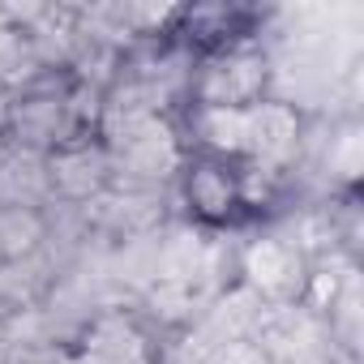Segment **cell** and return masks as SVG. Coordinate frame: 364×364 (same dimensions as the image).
<instances>
[{
    "label": "cell",
    "mask_w": 364,
    "mask_h": 364,
    "mask_svg": "<svg viewBox=\"0 0 364 364\" xmlns=\"http://www.w3.org/2000/svg\"><path fill=\"white\" fill-rule=\"evenodd\" d=\"M103 150L112 159V185L163 189L180 171V141L163 116L150 112H103Z\"/></svg>",
    "instance_id": "6da1fadb"
},
{
    "label": "cell",
    "mask_w": 364,
    "mask_h": 364,
    "mask_svg": "<svg viewBox=\"0 0 364 364\" xmlns=\"http://www.w3.org/2000/svg\"><path fill=\"white\" fill-rule=\"evenodd\" d=\"M240 270L249 274V291H257L266 304H296V291L304 287V270H309V262H304V253L287 240V236H266V240H257L249 253H245V262H240Z\"/></svg>",
    "instance_id": "7a4b0ae2"
},
{
    "label": "cell",
    "mask_w": 364,
    "mask_h": 364,
    "mask_svg": "<svg viewBox=\"0 0 364 364\" xmlns=\"http://www.w3.org/2000/svg\"><path fill=\"white\" fill-rule=\"evenodd\" d=\"M270 86V60L253 48H232L202 73V103L206 107H249L262 103V90Z\"/></svg>",
    "instance_id": "3957f363"
},
{
    "label": "cell",
    "mask_w": 364,
    "mask_h": 364,
    "mask_svg": "<svg viewBox=\"0 0 364 364\" xmlns=\"http://www.w3.org/2000/svg\"><path fill=\"white\" fill-rule=\"evenodd\" d=\"M48 171H52V198L73 202V206L95 202L112 185V159H107L103 141H90V137L48 154Z\"/></svg>",
    "instance_id": "277c9868"
},
{
    "label": "cell",
    "mask_w": 364,
    "mask_h": 364,
    "mask_svg": "<svg viewBox=\"0 0 364 364\" xmlns=\"http://www.w3.org/2000/svg\"><path fill=\"white\" fill-rule=\"evenodd\" d=\"M73 364H150V343L133 317L107 309L82 330V347L73 351Z\"/></svg>",
    "instance_id": "5b68a950"
},
{
    "label": "cell",
    "mask_w": 364,
    "mask_h": 364,
    "mask_svg": "<svg viewBox=\"0 0 364 364\" xmlns=\"http://www.w3.org/2000/svg\"><path fill=\"white\" fill-rule=\"evenodd\" d=\"M52 202V171L48 154L0 141V206L18 210H43Z\"/></svg>",
    "instance_id": "8992f818"
},
{
    "label": "cell",
    "mask_w": 364,
    "mask_h": 364,
    "mask_svg": "<svg viewBox=\"0 0 364 364\" xmlns=\"http://www.w3.org/2000/svg\"><path fill=\"white\" fill-rule=\"evenodd\" d=\"M185 202L206 219H223L240 202V180L228 176L219 163H193L185 171Z\"/></svg>",
    "instance_id": "52a82bcc"
},
{
    "label": "cell",
    "mask_w": 364,
    "mask_h": 364,
    "mask_svg": "<svg viewBox=\"0 0 364 364\" xmlns=\"http://www.w3.org/2000/svg\"><path fill=\"white\" fill-rule=\"evenodd\" d=\"M43 249V210L0 206V266H18Z\"/></svg>",
    "instance_id": "ba28073f"
},
{
    "label": "cell",
    "mask_w": 364,
    "mask_h": 364,
    "mask_svg": "<svg viewBox=\"0 0 364 364\" xmlns=\"http://www.w3.org/2000/svg\"><path fill=\"white\" fill-rule=\"evenodd\" d=\"M0 355H5V317H0Z\"/></svg>",
    "instance_id": "9c48e42d"
}]
</instances>
